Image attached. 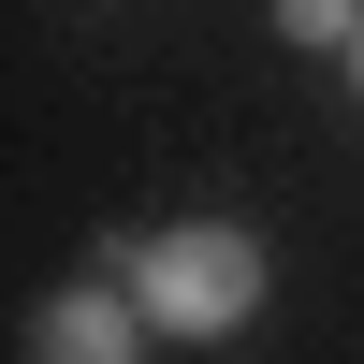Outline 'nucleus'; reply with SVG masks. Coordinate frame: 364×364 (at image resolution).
<instances>
[{
    "label": "nucleus",
    "instance_id": "f257e3e1",
    "mask_svg": "<svg viewBox=\"0 0 364 364\" xmlns=\"http://www.w3.org/2000/svg\"><path fill=\"white\" fill-rule=\"evenodd\" d=\"M117 291L146 306V336H190L204 350V336H248L262 321V248L233 219H175V233H146V248L117 262Z\"/></svg>",
    "mask_w": 364,
    "mask_h": 364
},
{
    "label": "nucleus",
    "instance_id": "f03ea898",
    "mask_svg": "<svg viewBox=\"0 0 364 364\" xmlns=\"http://www.w3.org/2000/svg\"><path fill=\"white\" fill-rule=\"evenodd\" d=\"M29 364H146V306L132 291H44L29 306Z\"/></svg>",
    "mask_w": 364,
    "mask_h": 364
},
{
    "label": "nucleus",
    "instance_id": "7ed1b4c3",
    "mask_svg": "<svg viewBox=\"0 0 364 364\" xmlns=\"http://www.w3.org/2000/svg\"><path fill=\"white\" fill-rule=\"evenodd\" d=\"M277 29H291V44H336V58H350V29H364V0H277Z\"/></svg>",
    "mask_w": 364,
    "mask_h": 364
},
{
    "label": "nucleus",
    "instance_id": "20e7f679",
    "mask_svg": "<svg viewBox=\"0 0 364 364\" xmlns=\"http://www.w3.org/2000/svg\"><path fill=\"white\" fill-rule=\"evenodd\" d=\"M350 87H364V29H350Z\"/></svg>",
    "mask_w": 364,
    "mask_h": 364
}]
</instances>
